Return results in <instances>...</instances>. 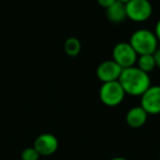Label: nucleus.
Returning a JSON list of instances; mask_svg holds the SVG:
<instances>
[{"label": "nucleus", "mask_w": 160, "mask_h": 160, "mask_svg": "<svg viewBox=\"0 0 160 160\" xmlns=\"http://www.w3.org/2000/svg\"><path fill=\"white\" fill-rule=\"evenodd\" d=\"M118 1H121V2H123V3H126L127 1H129V0H118Z\"/></svg>", "instance_id": "obj_18"}, {"label": "nucleus", "mask_w": 160, "mask_h": 160, "mask_svg": "<svg viewBox=\"0 0 160 160\" xmlns=\"http://www.w3.org/2000/svg\"><path fill=\"white\" fill-rule=\"evenodd\" d=\"M33 147L40 153V156H51L57 151L58 139L54 134L43 133L34 140Z\"/></svg>", "instance_id": "obj_8"}, {"label": "nucleus", "mask_w": 160, "mask_h": 160, "mask_svg": "<svg viewBox=\"0 0 160 160\" xmlns=\"http://www.w3.org/2000/svg\"><path fill=\"white\" fill-rule=\"evenodd\" d=\"M153 58H155L156 67L160 69V48H157L153 53Z\"/></svg>", "instance_id": "obj_16"}, {"label": "nucleus", "mask_w": 160, "mask_h": 160, "mask_svg": "<svg viewBox=\"0 0 160 160\" xmlns=\"http://www.w3.org/2000/svg\"><path fill=\"white\" fill-rule=\"evenodd\" d=\"M139 98V105L148 113V115L160 114V86L151 85Z\"/></svg>", "instance_id": "obj_6"}, {"label": "nucleus", "mask_w": 160, "mask_h": 160, "mask_svg": "<svg viewBox=\"0 0 160 160\" xmlns=\"http://www.w3.org/2000/svg\"><path fill=\"white\" fill-rule=\"evenodd\" d=\"M153 33H155L156 38H157L158 42H160V19L156 22L155 29H153Z\"/></svg>", "instance_id": "obj_15"}, {"label": "nucleus", "mask_w": 160, "mask_h": 160, "mask_svg": "<svg viewBox=\"0 0 160 160\" xmlns=\"http://www.w3.org/2000/svg\"><path fill=\"white\" fill-rule=\"evenodd\" d=\"M105 16L107 19L112 23H122L127 19L125 3L121 1H115L112 6L105 9Z\"/></svg>", "instance_id": "obj_10"}, {"label": "nucleus", "mask_w": 160, "mask_h": 160, "mask_svg": "<svg viewBox=\"0 0 160 160\" xmlns=\"http://www.w3.org/2000/svg\"><path fill=\"white\" fill-rule=\"evenodd\" d=\"M126 93L123 90L118 80L103 82L99 90V98L104 105L110 108H114L120 105L124 101Z\"/></svg>", "instance_id": "obj_3"}, {"label": "nucleus", "mask_w": 160, "mask_h": 160, "mask_svg": "<svg viewBox=\"0 0 160 160\" xmlns=\"http://www.w3.org/2000/svg\"><path fill=\"white\" fill-rule=\"evenodd\" d=\"M40 157V153L35 150L33 146L27 147L21 152V160H38Z\"/></svg>", "instance_id": "obj_13"}, {"label": "nucleus", "mask_w": 160, "mask_h": 160, "mask_svg": "<svg viewBox=\"0 0 160 160\" xmlns=\"http://www.w3.org/2000/svg\"><path fill=\"white\" fill-rule=\"evenodd\" d=\"M126 96L140 97L151 86L149 73L140 70L137 66L124 68L118 78Z\"/></svg>", "instance_id": "obj_1"}, {"label": "nucleus", "mask_w": 160, "mask_h": 160, "mask_svg": "<svg viewBox=\"0 0 160 160\" xmlns=\"http://www.w3.org/2000/svg\"><path fill=\"white\" fill-rule=\"evenodd\" d=\"M126 17L135 23L148 21L152 16L153 8L149 0H129L125 3Z\"/></svg>", "instance_id": "obj_4"}, {"label": "nucleus", "mask_w": 160, "mask_h": 160, "mask_svg": "<svg viewBox=\"0 0 160 160\" xmlns=\"http://www.w3.org/2000/svg\"><path fill=\"white\" fill-rule=\"evenodd\" d=\"M137 57V53L128 42L116 43L112 49V59L123 69L135 66Z\"/></svg>", "instance_id": "obj_5"}, {"label": "nucleus", "mask_w": 160, "mask_h": 160, "mask_svg": "<svg viewBox=\"0 0 160 160\" xmlns=\"http://www.w3.org/2000/svg\"><path fill=\"white\" fill-rule=\"evenodd\" d=\"M115 1H118V0H97L98 5L100 6V7L104 8V9H107L110 6H112Z\"/></svg>", "instance_id": "obj_14"}, {"label": "nucleus", "mask_w": 160, "mask_h": 160, "mask_svg": "<svg viewBox=\"0 0 160 160\" xmlns=\"http://www.w3.org/2000/svg\"><path fill=\"white\" fill-rule=\"evenodd\" d=\"M110 160H128V159H126V158H124V157H114V158H111Z\"/></svg>", "instance_id": "obj_17"}, {"label": "nucleus", "mask_w": 160, "mask_h": 160, "mask_svg": "<svg viewBox=\"0 0 160 160\" xmlns=\"http://www.w3.org/2000/svg\"><path fill=\"white\" fill-rule=\"evenodd\" d=\"M140 70L145 71L147 73H150L155 70L156 62L153 58V54H145V55H138L136 65Z\"/></svg>", "instance_id": "obj_11"}, {"label": "nucleus", "mask_w": 160, "mask_h": 160, "mask_svg": "<svg viewBox=\"0 0 160 160\" xmlns=\"http://www.w3.org/2000/svg\"><path fill=\"white\" fill-rule=\"evenodd\" d=\"M123 68L118 65L113 59H108L100 62L97 67L96 75L101 82H110L118 80Z\"/></svg>", "instance_id": "obj_7"}, {"label": "nucleus", "mask_w": 160, "mask_h": 160, "mask_svg": "<svg viewBox=\"0 0 160 160\" xmlns=\"http://www.w3.org/2000/svg\"><path fill=\"white\" fill-rule=\"evenodd\" d=\"M64 51L69 57H76L81 52V43L77 38L70 36L64 43Z\"/></svg>", "instance_id": "obj_12"}, {"label": "nucleus", "mask_w": 160, "mask_h": 160, "mask_svg": "<svg viewBox=\"0 0 160 160\" xmlns=\"http://www.w3.org/2000/svg\"><path fill=\"white\" fill-rule=\"evenodd\" d=\"M148 116V113L140 105H134L126 112L125 121L132 128H140L146 124Z\"/></svg>", "instance_id": "obj_9"}, {"label": "nucleus", "mask_w": 160, "mask_h": 160, "mask_svg": "<svg viewBox=\"0 0 160 160\" xmlns=\"http://www.w3.org/2000/svg\"><path fill=\"white\" fill-rule=\"evenodd\" d=\"M128 43L135 49L137 55L153 54L159 44L153 31L148 29H138L133 32Z\"/></svg>", "instance_id": "obj_2"}]
</instances>
